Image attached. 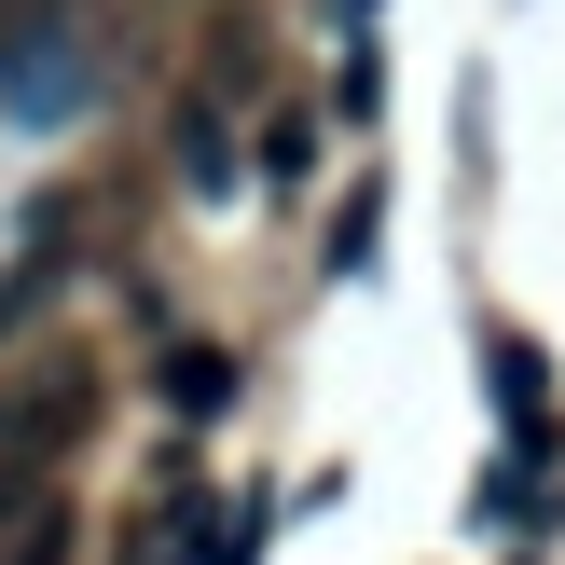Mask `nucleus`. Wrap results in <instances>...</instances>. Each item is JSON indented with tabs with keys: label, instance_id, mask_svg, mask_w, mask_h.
I'll return each mask as SVG.
<instances>
[{
	"label": "nucleus",
	"instance_id": "nucleus-11",
	"mask_svg": "<svg viewBox=\"0 0 565 565\" xmlns=\"http://www.w3.org/2000/svg\"><path fill=\"white\" fill-rule=\"evenodd\" d=\"M28 497H42V469H14V456H0V539L28 524Z\"/></svg>",
	"mask_w": 565,
	"mask_h": 565
},
{
	"label": "nucleus",
	"instance_id": "nucleus-4",
	"mask_svg": "<svg viewBox=\"0 0 565 565\" xmlns=\"http://www.w3.org/2000/svg\"><path fill=\"white\" fill-rule=\"evenodd\" d=\"M152 401L180 414V428H221V414H235V345H207V331H166V359H152Z\"/></svg>",
	"mask_w": 565,
	"mask_h": 565
},
{
	"label": "nucleus",
	"instance_id": "nucleus-1",
	"mask_svg": "<svg viewBox=\"0 0 565 565\" xmlns=\"http://www.w3.org/2000/svg\"><path fill=\"white\" fill-rule=\"evenodd\" d=\"M83 428H97V359H83V345H42V359L0 373V456H14V469H55Z\"/></svg>",
	"mask_w": 565,
	"mask_h": 565
},
{
	"label": "nucleus",
	"instance_id": "nucleus-10",
	"mask_svg": "<svg viewBox=\"0 0 565 565\" xmlns=\"http://www.w3.org/2000/svg\"><path fill=\"white\" fill-rule=\"evenodd\" d=\"M331 276H373V193H345V207H331Z\"/></svg>",
	"mask_w": 565,
	"mask_h": 565
},
{
	"label": "nucleus",
	"instance_id": "nucleus-9",
	"mask_svg": "<svg viewBox=\"0 0 565 565\" xmlns=\"http://www.w3.org/2000/svg\"><path fill=\"white\" fill-rule=\"evenodd\" d=\"M55 303V248H28V263H0V345H14L28 318Z\"/></svg>",
	"mask_w": 565,
	"mask_h": 565
},
{
	"label": "nucleus",
	"instance_id": "nucleus-7",
	"mask_svg": "<svg viewBox=\"0 0 565 565\" xmlns=\"http://www.w3.org/2000/svg\"><path fill=\"white\" fill-rule=\"evenodd\" d=\"M248 166H263V193H318V125H303V110H276V125L248 138Z\"/></svg>",
	"mask_w": 565,
	"mask_h": 565
},
{
	"label": "nucleus",
	"instance_id": "nucleus-3",
	"mask_svg": "<svg viewBox=\"0 0 565 565\" xmlns=\"http://www.w3.org/2000/svg\"><path fill=\"white\" fill-rule=\"evenodd\" d=\"M483 401H497V428H511L524 456H552V359L524 345V331H483Z\"/></svg>",
	"mask_w": 565,
	"mask_h": 565
},
{
	"label": "nucleus",
	"instance_id": "nucleus-8",
	"mask_svg": "<svg viewBox=\"0 0 565 565\" xmlns=\"http://www.w3.org/2000/svg\"><path fill=\"white\" fill-rule=\"evenodd\" d=\"M0 552H14V565H83V511H70V497H28V524Z\"/></svg>",
	"mask_w": 565,
	"mask_h": 565
},
{
	"label": "nucleus",
	"instance_id": "nucleus-2",
	"mask_svg": "<svg viewBox=\"0 0 565 565\" xmlns=\"http://www.w3.org/2000/svg\"><path fill=\"white\" fill-rule=\"evenodd\" d=\"M0 83H14V110H28V125H55V110H83V97H97V55H83L70 0H55V14H28V28H0Z\"/></svg>",
	"mask_w": 565,
	"mask_h": 565
},
{
	"label": "nucleus",
	"instance_id": "nucleus-5",
	"mask_svg": "<svg viewBox=\"0 0 565 565\" xmlns=\"http://www.w3.org/2000/svg\"><path fill=\"white\" fill-rule=\"evenodd\" d=\"M469 524H497V539H552V524H565V483H552L539 456H497L483 497H469Z\"/></svg>",
	"mask_w": 565,
	"mask_h": 565
},
{
	"label": "nucleus",
	"instance_id": "nucleus-6",
	"mask_svg": "<svg viewBox=\"0 0 565 565\" xmlns=\"http://www.w3.org/2000/svg\"><path fill=\"white\" fill-rule=\"evenodd\" d=\"M166 152H180V193H193V207H221V193H235V180H248V166H235V125H221V110H207V97H193V110H180V125H166Z\"/></svg>",
	"mask_w": 565,
	"mask_h": 565
}]
</instances>
